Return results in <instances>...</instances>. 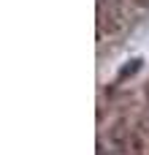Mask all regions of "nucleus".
<instances>
[{"instance_id": "obj_2", "label": "nucleus", "mask_w": 149, "mask_h": 155, "mask_svg": "<svg viewBox=\"0 0 149 155\" xmlns=\"http://www.w3.org/2000/svg\"><path fill=\"white\" fill-rule=\"evenodd\" d=\"M147 93H149V90H147Z\"/></svg>"}, {"instance_id": "obj_1", "label": "nucleus", "mask_w": 149, "mask_h": 155, "mask_svg": "<svg viewBox=\"0 0 149 155\" xmlns=\"http://www.w3.org/2000/svg\"><path fill=\"white\" fill-rule=\"evenodd\" d=\"M138 68H141V60H130V63L119 71V79H130V76H133V71H138Z\"/></svg>"}]
</instances>
